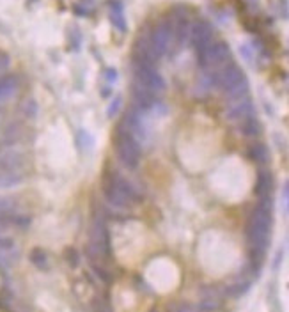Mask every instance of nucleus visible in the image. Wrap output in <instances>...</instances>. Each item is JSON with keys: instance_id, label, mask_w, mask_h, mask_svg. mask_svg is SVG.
I'll use <instances>...</instances> for the list:
<instances>
[{"instance_id": "1a4fd4ad", "label": "nucleus", "mask_w": 289, "mask_h": 312, "mask_svg": "<svg viewBox=\"0 0 289 312\" xmlns=\"http://www.w3.org/2000/svg\"><path fill=\"white\" fill-rule=\"evenodd\" d=\"M121 133L128 135L130 138H133L140 147L144 146L147 142V128L146 124L142 122V117H140V113H135L133 110L126 112L124 119L121 122Z\"/></svg>"}, {"instance_id": "dca6fc26", "label": "nucleus", "mask_w": 289, "mask_h": 312, "mask_svg": "<svg viewBox=\"0 0 289 312\" xmlns=\"http://www.w3.org/2000/svg\"><path fill=\"white\" fill-rule=\"evenodd\" d=\"M273 187V178L270 174V170H261L257 174V183H256V194L263 199H270V192Z\"/></svg>"}, {"instance_id": "412c9836", "label": "nucleus", "mask_w": 289, "mask_h": 312, "mask_svg": "<svg viewBox=\"0 0 289 312\" xmlns=\"http://www.w3.org/2000/svg\"><path fill=\"white\" fill-rule=\"evenodd\" d=\"M21 112H23L29 119L36 117V113H37V105H36V102H34V100H27V102H25L23 105H21Z\"/></svg>"}, {"instance_id": "f257e3e1", "label": "nucleus", "mask_w": 289, "mask_h": 312, "mask_svg": "<svg viewBox=\"0 0 289 312\" xmlns=\"http://www.w3.org/2000/svg\"><path fill=\"white\" fill-rule=\"evenodd\" d=\"M270 231H272V206H270V199H263L259 206L254 208L247 223V239H249L254 273L261 268L263 255L268 248Z\"/></svg>"}, {"instance_id": "f3484780", "label": "nucleus", "mask_w": 289, "mask_h": 312, "mask_svg": "<svg viewBox=\"0 0 289 312\" xmlns=\"http://www.w3.org/2000/svg\"><path fill=\"white\" fill-rule=\"evenodd\" d=\"M0 259L9 266L18 259V248L12 239H0Z\"/></svg>"}, {"instance_id": "0eeeda50", "label": "nucleus", "mask_w": 289, "mask_h": 312, "mask_svg": "<svg viewBox=\"0 0 289 312\" xmlns=\"http://www.w3.org/2000/svg\"><path fill=\"white\" fill-rule=\"evenodd\" d=\"M133 77L135 82L140 85H144L146 89H149L153 94H160L165 89V80L160 77V73L156 71L151 64H144V62H133Z\"/></svg>"}, {"instance_id": "a211bd4d", "label": "nucleus", "mask_w": 289, "mask_h": 312, "mask_svg": "<svg viewBox=\"0 0 289 312\" xmlns=\"http://www.w3.org/2000/svg\"><path fill=\"white\" fill-rule=\"evenodd\" d=\"M249 156L252 162L256 163H266L270 160V151L265 144H261V142H254L252 146L249 147Z\"/></svg>"}, {"instance_id": "4be33fe9", "label": "nucleus", "mask_w": 289, "mask_h": 312, "mask_svg": "<svg viewBox=\"0 0 289 312\" xmlns=\"http://www.w3.org/2000/svg\"><path fill=\"white\" fill-rule=\"evenodd\" d=\"M119 110H121V98H114L106 108V113H108V117H114L119 113Z\"/></svg>"}, {"instance_id": "39448f33", "label": "nucleus", "mask_w": 289, "mask_h": 312, "mask_svg": "<svg viewBox=\"0 0 289 312\" xmlns=\"http://www.w3.org/2000/svg\"><path fill=\"white\" fill-rule=\"evenodd\" d=\"M114 149H115V154H117L119 162H121L124 167H128V169H137V167H139L142 147H140L133 138H130L128 135L119 131V133L115 135Z\"/></svg>"}, {"instance_id": "9d476101", "label": "nucleus", "mask_w": 289, "mask_h": 312, "mask_svg": "<svg viewBox=\"0 0 289 312\" xmlns=\"http://www.w3.org/2000/svg\"><path fill=\"white\" fill-rule=\"evenodd\" d=\"M213 37V28L208 21H195L193 25H190V41L193 48H195L197 55L202 53L204 50L211 45Z\"/></svg>"}, {"instance_id": "4468645a", "label": "nucleus", "mask_w": 289, "mask_h": 312, "mask_svg": "<svg viewBox=\"0 0 289 312\" xmlns=\"http://www.w3.org/2000/svg\"><path fill=\"white\" fill-rule=\"evenodd\" d=\"M18 87H20V80L14 75H4L0 78V102H7L9 98L16 94Z\"/></svg>"}, {"instance_id": "6e6552de", "label": "nucleus", "mask_w": 289, "mask_h": 312, "mask_svg": "<svg viewBox=\"0 0 289 312\" xmlns=\"http://www.w3.org/2000/svg\"><path fill=\"white\" fill-rule=\"evenodd\" d=\"M229 61H231V50H229L227 43H224V41L211 43L202 53H199V64L204 69L225 66Z\"/></svg>"}, {"instance_id": "9b49d317", "label": "nucleus", "mask_w": 289, "mask_h": 312, "mask_svg": "<svg viewBox=\"0 0 289 312\" xmlns=\"http://www.w3.org/2000/svg\"><path fill=\"white\" fill-rule=\"evenodd\" d=\"M151 39V45H153V48H155V52L158 53L160 57L165 55V53L169 52V48H171L172 45V28L169 23H160L155 27V30H153V34L149 36Z\"/></svg>"}, {"instance_id": "423d86ee", "label": "nucleus", "mask_w": 289, "mask_h": 312, "mask_svg": "<svg viewBox=\"0 0 289 312\" xmlns=\"http://www.w3.org/2000/svg\"><path fill=\"white\" fill-rule=\"evenodd\" d=\"M89 254L94 259H105L110 252V236L106 231V225L103 218H96L93 222L91 229V239H89Z\"/></svg>"}, {"instance_id": "f03ea898", "label": "nucleus", "mask_w": 289, "mask_h": 312, "mask_svg": "<svg viewBox=\"0 0 289 312\" xmlns=\"http://www.w3.org/2000/svg\"><path fill=\"white\" fill-rule=\"evenodd\" d=\"M25 179V154L9 147L0 153V190L18 187Z\"/></svg>"}, {"instance_id": "2eb2a0df", "label": "nucleus", "mask_w": 289, "mask_h": 312, "mask_svg": "<svg viewBox=\"0 0 289 312\" xmlns=\"http://www.w3.org/2000/svg\"><path fill=\"white\" fill-rule=\"evenodd\" d=\"M108 16L112 23L115 25L117 30L124 32L126 30V21H124V11H122V4L117 0H110L108 2Z\"/></svg>"}, {"instance_id": "ddd939ff", "label": "nucleus", "mask_w": 289, "mask_h": 312, "mask_svg": "<svg viewBox=\"0 0 289 312\" xmlns=\"http://www.w3.org/2000/svg\"><path fill=\"white\" fill-rule=\"evenodd\" d=\"M231 102L232 103L227 110V117L231 119V121L241 122V121H245V119L254 117V105L247 96L238 98V100H231Z\"/></svg>"}, {"instance_id": "f8f14e48", "label": "nucleus", "mask_w": 289, "mask_h": 312, "mask_svg": "<svg viewBox=\"0 0 289 312\" xmlns=\"http://www.w3.org/2000/svg\"><path fill=\"white\" fill-rule=\"evenodd\" d=\"M224 295H225V293L222 291V289L213 288V286H209V288H204L197 311H200V312H215V311H218L220 305H222V300H224Z\"/></svg>"}, {"instance_id": "6ab92c4d", "label": "nucleus", "mask_w": 289, "mask_h": 312, "mask_svg": "<svg viewBox=\"0 0 289 312\" xmlns=\"http://www.w3.org/2000/svg\"><path fill=\"white\" fill-rule=\"evenodd\" d=\"M240 126H241V133L247 135V137H257L261 133V122L256 119V115L241 121Z\"/></svg>"}, {"instance_id": "a878e982", "label": "nucleus", "mask_w": 289, "mask_h": 312, "mask_svg": "<svg viewBox=\"0 0 289 312\" xmlns=\"http://www.w3.org/2000/svg\"><path fill=\"white\" fill-rule=\"evenodd\" d=\"M284 195H286V203H288V208H289V181L286 183V187H284Z\"/></svg>"}, {"instance_id": "393cba45", "label": "nucleus", "mask_w": 289, "mask_h": 312, "mask_svg": "<svg viewBox=\"0 0 289 312\" xmlns=\"http://www.w3.org/2000/svg\"><path fill=\"white\" fill-rule=\"evenodd\" d=\"M105 78H106V82H108V84H114L115 78H117V75H115L114 69H106V71H105Z\"/></svg>"}, {"instance_id": "b1692460", "label": "nucleus", "mask_w": 289, "mask_h": 312, "mask_svg": "<svg viewBox=\"0 0 289 312\" xmlns=\"http://www.w3.org/2000/svg\"><path fill=\"white\" fill-rule=\"evenodd\" d=\"M172 312H197V309L190 304H180L172 309Z\"/></svg>"}, {"instance_id": "5701e85b", "label": "nucleus", "mask_w": 289, "mask_h": 312, "mask_svg": "<svg viewBox=\"0 0 289 312\" xmlns=\"http://www.w3.org/2000/svg\"><path fill=\"white\" fill-rule=\"evenodd\" d=\"M9 66H11V59H9V55L4 52H0V78L4 77V73L9 69Z\"/></svg>"}, {"instance_id": "aec40b11", "label": "nucleus", "mask_w": 289, "mask_h": 312, "mask_svg": "<svg viewBox=\"0 0 289 312\" xmlns=\"http://www.w3.org/2000/svg\"><path fill=\"white\" fill-rule=\"evenodd\" d=\"M30 261H32V264L37 268V270H48V255H46V252H43L41 248H34L32 252H30Z\"/></svg>"}, {"instance_id": "20e7f679", "label": "nucleus", "mask_w": 289, "mask_h": 312, "mask_svg": "<svg viewBox=\"0 0 289 312\" xmlns=\"http://www.w3.org/2000/svg\"><path fill=\"white\" fill-rule=\"evenodd\" d=\"M103 195L112 206L119 208V209H126L137 201V194H135L133 187L117 174H112L108 181L103 185Z\"/></svg>"}, {"instance_id": "7ed1b4c3", "label": "nucleus", "mask_w": 289, "mask_h": 312, "mask_svg": "<svg viewBox=\"0 0 289 312\" xmlns=\"http://www.w3.org/2000/svg\"><path fill=\"white\" fill-rule=\"evenodd\" d=\"M215 84L220 89L224 91L231 100H238V98L247 96L249 93V82L245 78L243 71L240 66L236 64H225L222 66L220 71L213 75Z\"/></svg>"}]
</instances>
